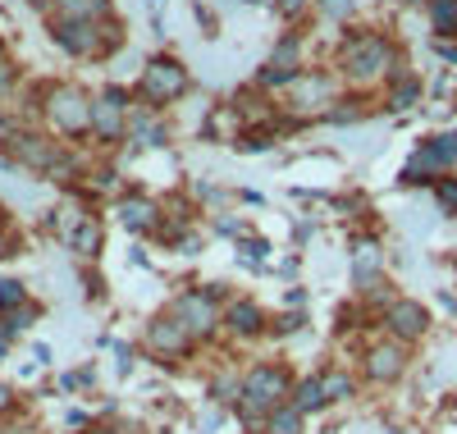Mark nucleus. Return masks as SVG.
<instances>
[{
	"label": "nucleus",
	"instance_id": "f257e3e1",
	"mask_svg": "<svg viewBox=\"0 0 457 434\" xmlns=\"http://www.w3.org/2000/svg\"><path fill=\"white\" fill-rule=\"evenodd\" d=\"M394 64H398V51L385 42V37H375V32H366V37H357V42L343 46V73H348L353 83L385 78V73H394Z\"/></svg>",
	"mask_w": 457,
	"mask_h": 434
},
{
	"label": "nucleus",
	"instance_id": "f03ea898",
	"mask_svg": "<svg viewBox=\"0 0 457 434\" xmlns=\"http://www.w3.org/2000/svg\"><path fill=\"white\" fill-rule=\"evenodd\" d=\"M284 398H288V375L279 366H256L243 380V407H238V416L243 421H261V416H270L275 407H284Z\"/></svg>",
	"mask_w": 457,
	"mask_h": 434
},
{
	"label": "nucleus",
	"instance_id": "7ed1b4c3",
	"mask_svg": "<svg viewBox=\"0 0 457 434\" xmlns=\"http://www.w3.org/2000/svg\"><path fill=\"white\" fill-rule=\"evenodd\" d=\"M46 120H51L60 133H69V138H83V133L92 129V96H87L83 88H73V83L51 88V92H46Z\"/></svg>",
	"mask_w": 457,
	"mask_h": 434
},
{
	"label": "nucleus",
	"instance_id": "20e7f679",
	"mask_svg": "<svg viewBox=\"0 0 457 434\" xmlns=\"http://www.w3.org/2000/svg\"><path fill=\"white\" fill-rule=\"evenodd\" d=\"M10 155L32 174H46V179H64L69 174V155L60 151V142H51L42 133H14L10 138Z\"/></svg>",
	"mask_w": 457,
	"mask_h": 434
},
{
	"label": "nucleus",
	"instance_id": "39448f33",
	"mask_svg": "<svg viewBox=\"0 0 457 434\" xmlns=\"http://www.w3.org/2000/svg\"><path fill=\"white\" fill-rule=\"evenodd\" d=\"M453 165H457V133L430 138V142H421L411 151V161L403 170V183H439Z\"/></svg>",
	"mask_w": 457,
	"mask_h": 434
},
{
	"label": "nucleus",
	"instance_id": "423d86ee",
	"mask_svg": "<svg viewBox=\"0 0 457 434\" xmlns=\"http://www.w3.org/2000/svg\"><path fill=\"white\" fill-rule=\"evenodd\" d=\"M51 32H55V46L69 51V55H105V51H114L105 23H96V19H55Z\"/></svg>",
	"mask_w": 457,
	"mask_h": 434
},
{
	"label": "nucleus",
	"instance_id": "0eeeda50",
	"mask_svg": "<svg viewBox=\"0 0 457 434\" xmlns=\"http://www.w3.org/2000/svg\"><path fill=\"white\" fill-rule=\"evenodd\" d=\"M137 92H142V101H151V105H170V101H179L183 92H187V69L179 64V60H151L146 69H142V83H137Z\"/></svg>",
	"mask_w": 457,
	"mask_h": 434
},
{
	"label": "nucleus",
	"instance_id": "6e6552de",
	"mask_svg": "<svg viewBox=\"0 0 457 434\" xmlns=\"http://www.w3.org/2000/svg\"><path fill=\"white\" fill-rule=\"evenodd\" d=\"M92 133L101 142H120L129 133V96L120 88H110L105 96L92 101Z\"/></svg>",
	"mask_w": 457,
	"mask_h": 434
},
{
	"label": "nucleus",
	"instance_id": "1a4fd4ad",
	"mask_svg": "<svg viewBox=\"0 0 457 434\" xmlns=\"http://www.w3.org/2000/svg\"><path fill=\"white\" fill-rule=\"evenodd\" d=\"M385 325H389V334H394L398 343H411V338H421V334L430 330V315H426L421 302L398 297V302H389V311H385Z\"/></svg>",
	"mask_w": 457,
	"mask_h": 434
},
{
	"label": "nucleus",
	"instance_id": "9d476101",
	"mask_svg": "<svg viewBox=\"0 0 457 434\" xmlns=\"http://www.w3.org/2000/svg\"><path fill=\"white\" fill-rule=\"evenodd\" d=\"M170 315H179L183 330L193 334V338L215 330V302H211V293H183V297L174 302V311H170Z\"/></svg>",
	"mask_w": 457,
	"mask_h": 434
},
{
	"label": "nucleus",
	"instance_id": "9b49d317",
	"mask_svg": "<svg viewBox=\"0 0 457 434\" xmlns=\"http://www.w3.org/2000/svg\"><path fill=\"white\" fill-rule=\"evenodd\" d=\"M146 343H151V352H161V357H179V352H187L193 334L183 330L179 315H161V321L146 330Z\"/></svg>",
	"mask_w": 457,
	"mask_h": 434
},
{
	"label": "nucleus",
	"instance_id": "f8f14e48",
	"mask_svg": "<svg viewBox=\"0 0 457 434\" xmlns=\"http://www.w3.org/2000/svg\"><path fill=\"white\" fill-rule=\"evenodd\" d=\"M403 366H407V352H403V343H375L370 352H366V375L370 380H398L403 375Z\"/></svg>",
	"mask_w": 457,
	"mask_h": 434
},
{
	"label": "nucleus",
	"instance_id": "ddd939ff",
	"mask_svg": "<svg viewBox=\"0 0 457 434\" xmlns=\"http://www.w3.org/2000/svg\"><path fill=\"white\" fill-rule=\"evenodd\" d=\"M156 206L146 202V196H129V202L120 206V220H124V229H133V233H146V229H156Z\"/></svg>",
	"mask_w": 457,
	"mask_h": 434
},
{
	"label": "nucleus",
	"instance_id": "4468645a",
	"mask_svg": "<svg viewBox=\"0 0 457 434\" xmlns=\"http://www.w3.org/2000/svg\"><path fill=\"white\" fill-rule=\"evenodd\" d=\"M265 69H279V73H302V42H297V37H284V42L275 46V55L270 60H265Z\"/></svg>",
	"mask_w": 457,
	"mask_h": 434
},
{
	"label": "nucleus",
	"instance_id": "2eb2a0df",
	"mask_svg": "<svg viewBox=\"0 0 457 434\" xmlns=\"http://www.w3.org/2000/svg\"><path fill=\"white\" fill-rule=\"evenodd\" d=\"M55 19H96V23H105L110 0H64V5L55 10Z\"/></svg>",
	"mask_w": 457,
	"mask_h": 434
},
{
	"label": "nucleus",
	"instance_id": "dca6fc26",
	"mask_svg": "<svg viewBox=\"0 0 457 434\" xmlns=\"http://www.w3.org/2000/svg\"><path fill=\"white\" fill-rule=\"evenodd\" d=\"M261 311L252 306V302H234V306H228V330H234V334H243V338H252V334H261Z\"/></svg>",
	"mask_w": 457,
	"mask_h": 434
},
{
	"label": "nucleus",
	"instance_id": "f3484780",
	"mask_svg": "<svg viewBox=\"0 0 457 434\" xmlns=\"http://www.w3.org/2000/svg\"><path fill=\"white\" fill-rule=\"evenodd\" d=\"M329 398H325V384H320V375L316 380H302L297 388H293V407L307 416V412H316V407H325Z\"/></svg>",
	"mask_w": 457,
	"mask_h": 434
},
{
	"label": "nucleus",
	"instance_id": "a211bd4d",
	"mask_svg": "<svg viewBox=\"0 0 457 434\" xmlns=\"http://www.w3.org/2000/svg\"><path fill=\"white\" fill-rule=\"evenodd\" d=\"M430 23L439 37H457V0H430Z\"/></svg>",
	"mask_w": 457,
	"mask_h": 434
},
{
	"label": "nucleus",
	"instance_id": "6ab92c4d",
	"mask_svg": "<svg viewBox=\"0 0 457 434\" xmlns=\"http://www.w3.org/2000/svg\"><path fill=\"white\" fill-rule=\"evenodd\" d=\"M293 88L302 92V101H297V105H320V101H329V92H334V88H329V78H320V73H316V78L302 73Z\"/></svg>",
	"mask_w": 457,
	"mask_h": 434
},
{
	"label": "nucleus",
	"instance_id": "aec40b11",
	"mask_svg": "<svg viewBox=\"0 0 457 434\" xmlns=\"http://www.w3.org/2000/svg\"><path fill=\"white\" fill-rule=\"evenodd\" d=\"M69 247L79 252V256H92V252L101 247V224H96V220L87 215V220H83V229H79V233H73V238H69Z\"/></svg>",
	"mask_w": 457,
	"mask_h": 434
},
{
	"label": "nucleus",
	"instance_id": "412c9836",
	"mask_svg": "<svg viewBox=\"0 0 457 434\" xmlns=\"http://www.w3.org/2000/svg\"><path fill=\"white\" fill-rule=\"evenodd\" d=\"M297 430H302V412H297L293 403L270 412V434H297Z\"/></svg>",
	"mask_w": 457,
	"mask_h": 434
},
{
	"label": "nucleus",
	"instance_id": "4be33fe9",
	"mask_svg": "<svg viewBox=\"0 0 457 434\" xmlns=\"http://www.w3.org/2000/svg\"><path fill=\"white\" fill-rule=\"evenodd\" d=\"M23 302H28V288L19 280H0V311H14Z\"/></svg>",
	"mask_w": 457,
	"mask_h": 434
},
{
	"label": "nucleus",
	"instance_id": "5701e85b",
	"mask_svg": "<svg viewBox=\"0 0 457 434\" xmlns=\"http://www.w3.org/2000/svg\"><path fill=\"white\" fill-rule=\"evenodd\" d=\"M416 96H421V83H416V78H403V83L389 92V105H394V110H407Z\"/></svg>",
	"mask_w": 457,
	"mask_h": 434
},
{
	"label": "nucleus",
	"instance_id": "b1692460",
	"mask_svg": "<svg viewBox=\"0 0 457 434\" xmlns=\"http://www.w3.org/2000/svg\"><path fill=\"white\" fill-rule=\"evenodd\" d=\"M320 384H325V398H348V393H353V380L343 375V371H329V375H320Z\"/></svg>",
	"mask_w": 457,
	"mask_h": 434
},
{
	"label": "nucleus",
	"instance_id": "393cba45",
	"mask_svg": "<svg viewBox=\"0 0 457 434\" xmlns=\"http://www.w3.org/2000/svg\"><path fill=\"white\" fill-rule=\"evenodd\" d=\"M435 196H439V206H444L448 215H457V179H448V174H444V179L435 183Z\"/></svg>",
	"mask_w": 457,
	"mask_h": 434
},
{
	"label": "nucleus",
	"instance_id": "a878e982",
	"mask_svg": "<svg viewBox=\"0 0 457 434\" xmlns=\"http://www.w3.org/2000/svg\"><path fill=\"white\" fill-rule=\"evenodd\" d=\"M316 5H320V14H325V19L343 23V19L353 14V5H357V0H316Z\"/></svg>",
	"mask_w": 457,
	"mask_h": 434
},
{
	"label": "nucleus",
	"instance_id": "bb28decb",
	"mask_svg": "<svg viewBox=\"0 0 457 434\" xmlns=\"http://www.w3.org/2000/svg\"><path fill=\"white\" fill-rule=\"evenodd\" d=\"M307 5H312V0H275V10H279L284 19H297L302 10H307Z\"/></svg>",
	"mask_w": 457,
	"mask_h": 434
},
{
	"label": "nucleus",
	"instance_id": "cd10ccee",
	"mask_svg": "<svg viewBox=\"0 0 457 434\" xmlns=\"http://www.w3.org/2000/svg\"><path fill=\"white\" fill-rule=\"evenodd\" d=\"M19 133V124L10 120V114H0V146H10V138Z\"/></svg>",
	"mask_w": 457,
	"mask_h": 434
},
{
	"label": "nucleus",
	"instance_id": "c85d7f7f",
	"mask_svg": "<svg viewBox=\"0 0 457 434\" xmlns=\"http://www.w3.org/2000/svg\"><path fill=\"white\" fill-rule=\"evenodd\" d=\"M10 403H14V393H10L5 384H0V412H10Z\"/></svg>",
	"mask_w": 457,
	"mask_h": 434
},
{
	"label": "nucleus",
	"instance_id": "c756f323",
	"mask_svg": "<svg viewBox=\"0 0 457 434\" xmlns=\"http://www.w3.org/2000/svg\"><path fill=\"white\" fill-rule=\"evenodd\" d=\"M32 5H42V10H60L64 0H32Z\"/></svg>",
	"mask_w": 457,
	"mask_h": 434
},
{
	"label": "nucleus",
	"instance_id": "7c9ffc66",
	"mask_svg": "<svg viewBox=\"0 0 457 434\" xmlns=\"http://www.w3.org/2000/svg\"><path fill=\"white\" fill-rule=\"evenodd\" d=\"M0 256H5V211H0Z\"/></svg>",
	"mask_w": 457,
	"mask_h": 434
},
{
	"label": "nucleus",
	"instance_id": "2f4dec72",
	"mask_svg": "<svg viewBox=\"0 0 457 434\" xmlns=\"http://www.w3.org/2000/svg\"><path fill=\"white\" fill-rule=\"evenodd\" d=\"M5 347H10V330H5V325H0V352H5Z\"/></svg>",
	"mask_w": 457,
	"mask_h": 434
},
{
	"label": "nucleus",
	"instance_id": "473e14b6",
	"mask_svg": "<svg viewBox=\"0 0 457 434\" xmlns=\"http://www.w3.org/2000/svg\"><path fill=\"white\" fill-rule=\"evenodd\" d=\"M92 434H120V430H92Z\"/></svg>",
	"mask_w": 457,
	"mask_h": 434
},
{
	"label": "nucleus",
	"instance_id": "72a5a7b5",
	"mask_svg": "<svg viewBox=\"0 0 457 434\" xmlns=\"http://www.w3.org/2000/svg\"><path fill=\"white\" fill-rule=\"evenodd\" d=\"M0 64H5V42H0Z\"/></svg>",
	"mask_w": 457,
	"mask_h": 434
}]
</instances>
